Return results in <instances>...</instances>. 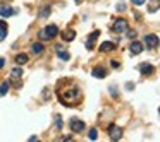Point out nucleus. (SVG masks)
I'll use <instances>...</instances> for the list:
<instances>
[{"mask_svg":"<svg viewBox=\"0 0 160 142\" xmlns=\"http://www.w3.org/2000/svg\"><path fill=\"white\" fill-rule=\"evenodd\" d=\"M79 101V91L78 87H71L69 91H66L64 94H60V103L66 106H74Z\"/></svg>","mask_w":160,"mask_h":142,"instance_id":"obj_1","label":"nucleus"},{"mask_svg":"<svg viewBox=\"0 0 160 142\" xmlns=\"http://www.w3.org/2000/svg\"><path fill=\"white\" fill-rule=\"evenodd\" d=\"M57 34H59L57 26H55V24H50V26L43 27V29L38 33V36H40V40H52V38H55Z\"/></svg>","mask_w":160,"mask_h":142,"instance_id":"obj_2","label":"nucleus"},{"mask_svg":"<svg viewBox=\"0 0 160 142\" xmlns=\"http://www.w3.org/2000/svg\"><path fill=\"white\" fill-rule=\"evenodd\" d=\"M108 137L114 142L121 140V137H122V128H121L119 125H110V127H108Z\"/></svg>","mask_w":160,"mask_h":142,"instance_id":"obj_3","label":"nucleus"},{"mask_svg":"<svg viewBox=\"0 0 160 142\" xmlns=\"http://www.w3.org/2000/svg\"><path fill=\"white\" fill-rule=\"evenodd\" d=\"M112 29L116 31V33H119V34H121V33H124L126 29H129V24H127L126 19L121 17V19H117L116 23H114V27H112Z\"/></svg>","mask_w":160,"mask_h":142,"instance_id":"obj_4","label":"nucleus"},{"mask_svg":"<svg viewBox=\"0 0 160 142\" xmlns=\"http://www.w3.org/2000/svg\"><path fill=\"white\" fill-rule=\"evenodd\" d=\"M69 125H71V130L72 132H83L85 130V122L83 120H78V118H71V122H69Z\"/></svg>","mask_w":160,"mask_h":142,"instance_id":"obj_5","label":"nucleus"},{"mask_svg":"<svg viewBox=\"0 0 160 142\" xmlns=\"http://www.w3.org/2000/svg\"><path fill=\"white\" fill-rule=\"evenodd\" d=\"M145 43H146V48H157L158 46V36L157 34H146Z\"/></svg>","mask_w":160,"mask_h":142,"instance_id":"obj_6","label":"nucleus"},{"mask_svg":"<svg viewBox=\"0 0 160 142\" xmlns=\"http://www.w3.org/2000/svg\"><path fill=\"white\" fill-rule=\"evenodd\" d=\"M16 12L17 10L9 7V5H2V7H0V15H2V17H11V15H14Z\"/></svg>","mask_w":160,"mask_h":142,"instance_id":"obj_7","label":"nucleus"},{"mask_svg":"<svg viewBox=\"0 0 160 142\" xmlns=\"http://www.w3.org/2000/svg\"><path fill=\"white\" fill-rule=\"evenodd\" d=\"M107 74H108V72L105 70L103 67H95L93 70H91V75H93V77H97V79H103V77H107Z\"/></svg>","mask_w":160,"mask_h":142,"instance_id":"obj_8","label":"nucleus"},{"mask_svg":"<svg viewBox=\"0 0 160 142\" xmlns=\"http://www.w3.org/2000/svg\"><path fill=\"white\" fill-rule=\"evenodd\" d=\"M129 50H131V53H133V55H139V53L143 52V43L133 41V43H131V46H129Z\"/></svg>","mask_w":160,"mask_h":142,"instance_id":"obj_9","label":"nucleus"},{"mask_svg":"<svg viewBox=\"0 0 160 142\" xmlns=\"http://www.w3.org/2000/svg\"><path fill=\"white\" fill-rule=\"evenodd\" d=\"M153 65H150V64H141L139 65V72H141L143 75H152L153 74Z\"/></svg>","mask_w":160,"mask_h":142,"instance_id":"obj_10","label":"nucleus"},{"mask_svg":"<svg viewBox=\"0 0 160 142\" xmlns=\"http://www.w3.org/2000/svg\"><path fill=\"white\" fill-rule=\"evenodd\" d=\"M98 36H100V31H95V33L88 38V41H86V48H88V50H93V46H95V40H97Z\"/></svg>","mask_w":160,"mask_h":142,"instance_id":"obj_11","label":"nucleus"},{"mask_svg":"<svg viewBox=\"0 0 160 142\" xmlns=\"http://www.w3.org/2000/svg\"><path fill=\"white\" fill-rule=\"evenodd\" d=\"M112 50H116V45H114L112 41H105V43L100 45V52L102 53H108V52H112Z\"/></svg>","mask_w":160,"mask_h":142,"instance_id":"obj_12","label":"nucleus"},{"mask_svg":"<svg viewBox=\"0 0 160 142\" xmlns=\"http://www.w3.org/2000/svg\"><path fill=\"white\" fill-rule=\"evenodd\" d=\"M76 38V31L74 29H67V31H64L62 33V40L64 41H72Z\"/></svg>","mask_w":160,"mask_h":142,"instance_id":"obj_13","label":"nucleus"},{"mask_svg":"<svg viewBox=\"0 0 160 142\" xmlns=\"http://www.w3.org/2000/svg\"><path fill=\"white\" fill-rule=\"evenodd\" d=\"M28 55L26 53H19L17 56H16V64H19V65H24V64H28Z\"/></svg>","mask_w":160,"mask_h":142,"instance_id":"obj_14","label":"nucleus"},{"mask_svg":"<svg viewBox=\"0 0 160 142\" xmlns=\"http://www.w3.org/2000/svg\"><path fill=\"white\" fill-rule=\"evenodd\" d=\"M157 9H160V0H152V4L148 5V12H155Z\"/></svg>","mask_w":160,"mask_h":142,"instance_id":"obj_15","label":"nucleus"},{"mask_svg":"<svg viewBox=\"0 0 160 142\" xmlns=\"http://www.w3.org/2000/svg\"><path fill=\"white\" fill-rule=\"evenodd\" d=\"M31 52L33 53H41L43 52V45H41V43H33V45H31Z\"/></svg>","mask_w":160,"mask_h":142,"instance_id":"obj_16","label":"nucleus"},{"mask_svg":"<svg viewBox=\"0 0 160 142\" xmlns=\"http://www.w3.org/2000/svg\"><path fill=\"white\" fill-rule=\"evenodd\" d=\"M21 75H22V69H19V67L12 69V72H11V77L12 79H19Z\"/></svg>","mask_w":160,"mask_h":142,"instance_id":"obj_17","label":"nucleus"},{"mask_svg":"<svg viewBox=\"0 0 160 142\" xmlns=\"http://www.w3.org/2000/svg\"><path fill=\"white\" fill-rule=\"evenodd\" d=\"M7 91H9V82L5 81V82L2 84V86H0V98L5 96V94H7Z\"/></svg>","mask_w":160,"mask_h":142,"instance_id":"obj_18","label":"nucleus"},{"mask_svg":"<svg viewBox=\"0 0 160 142\" xmlns=\"http://www.w3.org/2000/svg\"><path fill=\"white\" fill-rule=\"evenodd\" d=\"M57 52H59V58H60V60H64V62H67V60L71 58L67 52H62V50H57Z\"/></svg>","mask_w":160,"mask_h":142,"instance_id":"obj_19","label":"nucleus"},{"mask_svg":"<svg viewBox=\"0 0 160 142\" xmlns=\"http://www.w3.org/2000/svg\"><path fill=\"white\" fill-rule=\"evenodd\" d=\"M48 15H50V7L47 5V7H43L40 10V17H48Z\"/></svg>","mask_w":160,"mask_h":142,"instance_id":"obj_20","label":"nucleus"},{"mask_svg":"<svg viewBox=\"0 0 160 142\" xmlns=\"http://www.w3.org/2000/svg\"><path fill=\"white\" fill-rule=\"evenodd\" d=\"M97 135H98L97 128H91V130H89V134H88V137H89V140H97Z\"/></svg>","mask_w":160,"mask_h":142,"instance_id":"obj_21","label":"nucleus"},{"mask_svg":"<svg viewBox=\"0 0 160 142\" xmlns=\"http://www.w3.org/2000/svg\"><path fill=\"white\" fill-rule=\"evenodd\" d=\"M7 36V27H0V41H4Z\"/></svg>","mask_w":160,"mask_h":142,"instance_id":"obj_22","label":"nucleus"},{"mask_svg":"<svg viewBox=\"0 0 160 142\" xmlns=\"http://www.w3.org/2000/svg\"><path fill=\"white\" fill-rule=\"evenodd\" d=\"M55 127L62 128V118H60V116H57V118H55Z\"/></svg>","mask_w":160,"mask_h":142,"instance_id":"obj_23","label":"nucleus"},{"mask_svg":"<svg viewBox=\"0 0 160 142\" xmlns=\"http://www.w3.org/2000/svg\"><path fill=\"white\" fill-rule=\"evenodd\" d=\"M131 2H133L134 5H138V7H139V5H143V4H145V0H131Z\"/></svg>","mask_w":160,"mask_h":142,"instance_id":"obj_24","label":"nucleus"},{"mask_svg":"<svg viewBox=\"0 0 160 142\" xmlns=\"http://www.w3.org/2000/svg\"><path fill=\"white\" fill-rule=\"evenodd\" d=\"M127 36H129L131 40H134V38H136V31H129V33H127Z\"/></svg>","mask_w":160,"mask_h":142,"instance_id":"obj_25","label":"nucleus"},{"mask_svg":"<svg viewBox=\"0 0 160 142\" xmlns=\"http://www.w3.org/2000/svg\"><path fill=\"white\" fill-rule=\"evenodd\" d=\"M124 9H126V5H124V4H119V5H117V10H124Z\"/></svg>","mask_w":160,"mask_h":142,"instance_id":"obj_26","label":"nucleus"},{"mask_svg":"<svg viewBox=\"0 0 160 142\" xmlns=\"http://www.w3.org/2000/svg\"><path fill=\"white\" fill-rule=\"evenodd\" d=\"M34 140H38V137H36V135H31V137H30V142H34Z\"/></svg>","mask_w":160,"mask_h":142,"instance_id":"obj_27","label":"nucleus"},{"mask_svg":"<svg viewBox=\"0 0 160 142\" xmlns=\"http://www.w3.org/2000/svg\"><path fill=\"white\" fill-rule=\"evenodd\" d=\"M4 65H5V60H4V58H0V69L4 67Z\"/></svg>","mask_w":160,"mask_h":142,"instance_id":"obj_28","label":"nucleus"},{"mask_svg":"<svg viewBox=\"0 0 160 142\" xmlns=\"http://www.w3.org/2000/svg\"><path fill=\"white\" fill-rule=\"evenodd\" d=\"M0 27H7V24H5V21H0Z\"/></svg>","mask_w":160,"mask_h":142,"instance_id":"obj_29","label":"nucleus"},{"mask_svg":"<svg viewBox=\"0 0 160 142\" xmlns=\"http://www.w3.org/2000/svg\"><path fill=\"white\" fill-rule=\"evenodd\" d=\"M76 2H79V0H76Z\"/></svg>","mask_w":160,"mask_h":142,"instance_id":"obj_30","label":"nucleus"},{"mask_svg":"<svg viewBox=\"0 0 160 142\" xmlns=\"http://www.w3.org/2000/svg\"><path fill=\"white\" fill-rule=\"evenodd\" d=\"M158 111H160V110H158Z\"/></svg>","mask_w":160,"mask_h":142,"instance_id":"obj_31","label":"nucleus"}]
</instances>
